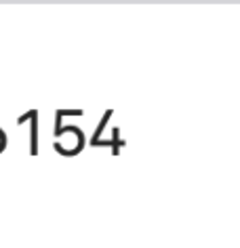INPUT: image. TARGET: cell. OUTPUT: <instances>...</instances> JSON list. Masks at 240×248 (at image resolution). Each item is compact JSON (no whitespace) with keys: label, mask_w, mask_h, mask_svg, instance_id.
Wrapping results in <instances>:
<instances>
[{"label":"cell","mask_w":240,"mask_h":248,"mask_svg":"<svg viewBox=\"0 0 240 248\" xmlns=\"http://www.w3.org/2000/svg\"><path fill=\"white\" fill-rule=\"evenodd\" d=\"M2 147H4V133L0 131V152H2Z\"/></svg>","instance_id":"1"}]
</instances>
